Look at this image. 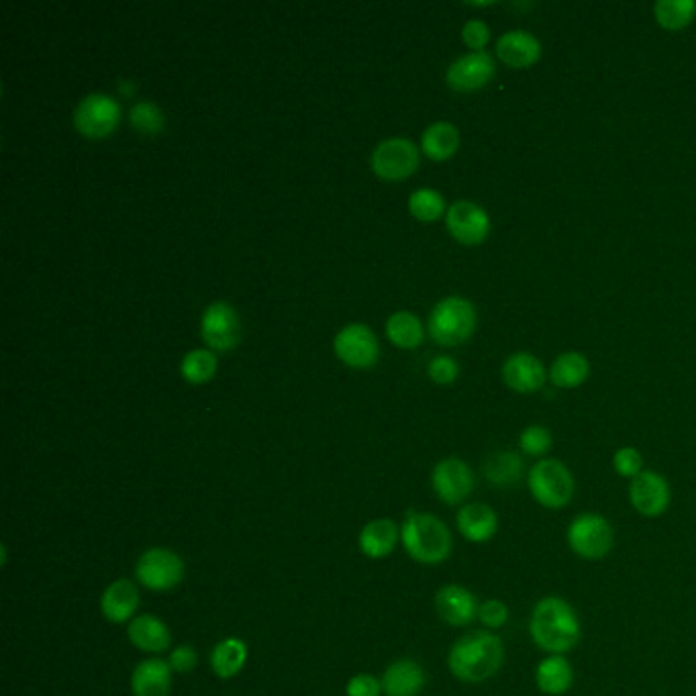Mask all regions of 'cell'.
Wrapping results in <instances>:
<instances>
[{"instance_id": "obj_31", "label": "cell", "mask_w": 696, "mask_h": 696, "mask_svg": "<svg viewBox=\"0 0 696 696\" xmlns=\"http://www.w3.org/2000/svg\"><path fill=\"white\" fill-rule=\"evenodd\" d=\"M219 361L213 349H193L181 361V375L191 385H207L217 375Z\"/></svg>"}, {"instance_id": "obj_5", "label": "cell", "mask_w": 696, "mask_h": 696, "mask_svg": "<svg viewBox=\"0 0 696 696\" xmlns=\"http://www.w3.org/2000/svg\"><path fill=\"white\" fill-rule=\"evenodd\" d=\"M478 325L477 307L464 297L439 300L431 310L427 329L431 339L443 348L462 346L474 336Z\"/></svg>"}, {"instance_id": "obj_17", "label": "cell", "mask_w": 696, "mask_h": 696, "mask_svg": "<svg viewBox=\"0 0 696 696\" xmlns=\"http://www.w3.org/2000/svg\"><path fill=\"white\" fill-rule=\"evenodd\" d=\"M501 375H503L504 385L519 395H533L542 390L547 380V370L542 360L525 351L509 356L504 360Z\"/></svg>"}, {"instance_id": "obj_37", "label": "cell", "mask_w": 696, "mask_h": 696, "mask_svg": "<svg viewBox=\"0 0 696 696\" xmlns=\"http://www.w3.org/2000/svg\"><path fill=\"white\" fill-rule=\"evenodd\" d=\"M613 470L617 472V477L632 482L633 478L639 477L645 470L644 456L632 446L620 448L617 452L613 453Z\"/></svg>"}, {"instance_id": "obj_30", "label": "cell", "mask_w": 696, "mask_h": 696, "mask_svg": "<svg viewBox=\"0 0 696 696\" xmlns=\"http://www.w3.org/2000/svg\"><path fill=\"white\" fill-rule=\"evenodd\" d=\"M387 337L397 348L414 349L423 344L426 329L417 315L409 310H399L388 317Z\"/></svg>"}, {"instance_id": "obj_10", "label": "cell", "mask_w": 696, "mask_h": 696, "mask_svg": "<svg viewBox=\"0 0 696 696\" xmlns=\"http://www.w3.org/2000/svg\"><path fill=\"white\" fill-rule=\"evenodd\" d=\"M121 123V104L109 94H89L78 103L74 111V127L89 140L109 137Z\"/></svg>"}, {"instance_id": "obj_23", "label": "cell", "mask_w": 696, "mask_h": 696, "mask_svg": "<svg viewBox=\"0 0 696 696\" xmlns=\"http://www.w3.org/2000/svg\"><path fill=\"white\" fill-rule=\"evenodd\" d=\"M127 639L131 645H135L143 654H164L172 645V633L170 627L155 615H137L135 620L127 623Z\"/></svg>"}, {"instance_id": "obj_11", "label": "cell", "mask_w": 696, "mask_h": 696, "mask_svg": "<svg viewBox=\"0 0 696 696\" xmlns=\"http://www.w3.org/2000/svg\"><path fill=\"white\" fill-rule=\"evenodd\" d=\"M627 494L633 511L644 519H659L671 509V482L656 470H644L639 477L633 478Z\"/></svg>"}, {"instance_id": "obj_18", "label": "cell", "mask_w": 696, "mask_h": 696, "mask_svg": "<svg viewBox=\"0 0 696 696\" xmlns=\"http://www.w3.org/2000/svg\"><path fill=\"white\" fill-rule=\"evenodd\" d=\"M458 533L470 543H489L497 538L501 521L499 513L487 503H465L456 515Z\"/></svg>"}, {"instance_id": "obj_32", "label": "cell", "mask_w": 696, "mask_h": 696, "mask_svg": "<svg viewBox=\"0 0 696 696\" xmlns=\"http://www.w3.org/2000/svg\"><path fill=\"white\" fill-rule=\"evenodd\" d=\"M654 14L659 27L668 31H680L695 21V0H658L654 4Z\"/></svg>"}, {"instance_id": "obj_14", "label": "cell", "mask_w": 696, "mask_h": 696, "mask_svg": "<svg viewBox=\"0 0 696 696\" xmlns=\"http://www.w3.org/2000/svg\"><path fill=\"white\" fill-rule=\"evenodd\" d=\"M446 227L458 244L480 245L490 235L489 213L472 201H458L446 213Z\"/></svg>"}, {"instance_id": "obj_2", "label": "cell", "mask_w": 696, "mask_h": 696, "mask_svg": "<svg viewBox=\"0 0 696 696\" xmlns=\"http://www.w3.org/2000/svg\"><path fill=\"white\" fill-rule=\"evenodd\" d=\"M506 652L499 633L478 630L453 642L448 668L453 678L465 684H484L503 668Z\"/></svg>"}, {"instance_id": "obj_16", "label": "cell", "mask_w": 696, "mask_h": 696, "mask_svg": "<svg viewBox=\"0 0 696 696\" xmlns=\"http://www.w3.org/2000/svg\"><path fill=\"white\" fill-rule=\"evenodd\" d=\"M480 601L462 584H446L436 593V613L450 627H468L478 621Z\"/></svg>"}, {"instance_id": "obj_13", "label": "cell", "mask_w": 696, "mask_h": 696, "mask_svg": "<svg viewBox=\"0 0 696 696\" xmlns=\"http://www.w3.org/2000/svg\"><path fill=\"white\" fill-rule=\"evenodd\" d=\"M201 336L208 348L215 351H229L235 348L242 337L237 310L223 300L208 305L201 319Z\"/></svg>"}, {"instance_id": "obj_35", "label": "cell", "mask_w": 696, "mask_h": 696, "mask_svg": "<svg viewBox=\"0 0 696 696\" xmlns=\"http://www.w3.org/2000/svg\"><path fill=\"white\" fill-rule=\"evenodd\" d=\"M554 446L552 431L543 426H529L519 436V450L528 458L543 460Z\"/></svg>"}, {"instance_id": "obj_33", "label": "cell", "mask_w": 696, "mask_h": 696, "mask_svg": "<svg viewBox=\"0 0 696 696\" xmlns=\"http://www.w3.org/2000/svg\"><path fill=\"white\" fill-rule=\"evenodd\" d=\"M409 213L423 223L441 219L448 213L446 198L433 188H419L409 196Z\"/></svg>"}, {"instance_id": "obj_27", "label": "cell", "mask_w": 696, "mask_h": 696, "mask_svg": "<svg viewBox=\"0 0 696 696\" xmlns=\"http://www.w3.org/2000/svg\"><path fill=\"white\" fill-rule=\"evenodd\" d=\"M247 656L249 649L244 639L225 637L211 652V671L215 672V676L221 680H232L244 671Z\"/></svg>"}, {"instance_id": "obj_34", "label": "cell", "mask_w": 696, "mask_h": 696, "mask_svg": "<svg viewBox=\"0 0 696 696\" xmlns=\"http://www.w3.org/2000/svg\"><path fill=\"white\" fill-rule=\"evenodd\" d=\"M130 123L133 130L142 135H157L166 127V116H164V111L152 101H140L131 109Z\"/></svg>"}, {"instance_id": "obj_29", "label": "cell", "mask_w": 696, "mask_h": 696, "mask_svg": "<svg viewBox=\"0 0 696 696\" xmlns=\"http://www.w3.org/2000/svg\"><path fill=\"white\" fill-rule=\"evenodd\" d=\"M591 364L579 351H566L555 358L550 368V380L557 388H579L588 380Z\"/></svg>"}, {"instance_id": "obj_4", "label": "cell", "mask_w": 696, "mask_h": 696, "mask_svg": "<svg viewBox=\"0 0 696 696\" xmlns=\"http://www.w3.org/2000/svg\"><path fill=\"white\" fill-rule=\"evenodd\" d=\"M529 494L535 503L547 511H562L574 501L576 478L562 460L543 458L529 468Z\"/></svg>"}, {"instance_id": "obj_15", "label": "cell", "mask_w": 696, "mask_h": 696, "mask_svg": "<svg viewBox=\"0 0 696 696\" xmlns=\"http://www.w3.org/2000/svg\"><path fill=\"white\" fill-rule=\"evenodd\" d=\"M494 74L497 62L489 52H470L448 68L446 82L452 91L474 92L489 86Z\"/></svg>"}, {"instance_id": "obj_9", "label": "cell", "mask_w": 696, "mask_h": 696, "mask_svg": "<svg viewBox=\"0 0 696 696\" xmlns=\"http://www.w3.org/2000/svg\"><path fill=\"white\" fill-rule=\"evenodd\" d=\"M370 166L380 181H405L419 168V147L411 140L390 137L376 145Z\"/></svg>"}, {"instance_id": "obj_20", "label": "cell", "mask_w": 696, "mask_h": 696, "mask_svg": "<svg viewBox=\"0 0 696 696\" xmlns=\"http://www.w3.org/2000/svg\"><path fill=\"white\" fill-rule=\"evenodd\" d=\"M542 43L533 33L523 29H513L503 33L497 41V55L504 65L525 70L542 60Z\"/></svg>"}, {"instance_id": "obj_25", "label": "cell", "mask_w": 696, "mask_h": 696, "mask_svg": "<svg viewBox=\"0 0 696 696\" xmlns=\"http://www.w3.org/2000/svg\"><path fill=\"white\" fill-rule=\"evenodd\" d=\"M576 672L567 656H543L535 666V686L545 696H564L574 686Z\"/></svg>"}, {"instance_id": "obj_28", "label": "cell", "mask_w": 696, "mask_h": 696, "mask_svg": "<svg viewBox=\"0 0 696 696\" xmlns=\"http://www.w3.org/2000/svg\"><path fill=\"white\" fill-rule=\"evenodd\" d=\"M423 154L433 162H446L460 150V131L448 121H439L427 127L421 137Z\"/></svg>"}, {"instance_id": "obj_26", "label": "cell", "mask_w": 696, "mask_h": 696, "mask_svg": "<svg viewBox=\"0 0 696 696\" xmlns=\"http://www.w3.org/2000/svg\"><path fill=\"white\" fill-rule=\"evenodd\" d=\"M484 478L489 480L490 487L494 489H511L519 484L523 478H528V468L521 453L513 450H501V452L490 453L487 462L482 465Z\"/></svg>"}, {"instance_id": "obj_36", "label": "cell", "mask_w": 696, "mask_h": 696, "mask_svg": "<svg viewBox=\"0 0 696 696\" xmlns=\"http://www.w3.org/2000/svg\"><path fill=\"white\" fill-rule=\"evenodd\" d=\"M511 620V608L501 598H487L478 608V623L487 632H499Z\"/></svg>"}, {"instance_id": "obj_41", "label": "cell", "mask_w": 696, "mask_h": 696, "mask_svg": "<svg viewBox=\"0 0 696 696\" xmlns=\"http://www.w3.org/2000/svg\"><path fill=\"white\" fill-rule=\"evenodd\" d=\"M170 668L178 674H188L196 668L198 664V654L191 644L176 645L172 652H170L168 658Z\"/></svg>"}, {"instance_id": "obj_38", "label": "cell", "mask_w": 696, "mask_h": 696, "mask_svg": "<svg viewBox=\"0 0 696 696\" xmlns=\"http://www.w3.org/2000/svg\"><path fill=\"white\" fill-rule=\"evenodd\" d=\"M427 376L436 382V385H452L456 378L460 376V366L458 361L450 356H438L429 361L427 366Z\"/></svg>"}, {"instance_id": "obj_1", "label": "cell", "mask_w": 696, "mask_h": 696, "mask_svg": "<svg viewBox=\"0 0 696 696\" xmlns=\"http://www.w3.org/2000/svg\"><path fill=\"white\" fill-rule=\"evenodd\" d=\"M529 635L545 656H567L581 644V617L564 596L547 594L531 608Z\"/></svg>"}, {"instance_id": "obj_24", "label": "cell", "mask_w": 696, "mask_h": 696, "mask_svg": "<svg viewBox=\"0 0 696 696\" xmlns=\"http://www.w3.org/2000/svg\"><path fill=\"white\" fill-rule=\"evenodd\" d=\"M399 542L400 528L388 516L366 523L358 538L361 554L370 560H385L397 550Z\"/></svg>"}, {"instance_id": "obj_6", "label": "cell", "mask_w": 696, "mask_h": 696, "mask_svg": "<svg viewBox=\"0 0 696 696\" xmlns=\"http://www.w3.org/2000/svg\"><path fill=\"white\" fill-rule=\"evenodd\" d=\"M566 543L570 552L584 562H601L615 547V528L605 515L586 511L570 521Z\"/></svg>"}, {"instance_id": "obj_7", "label": "cell", "mask_w": 696, "mask_h": 696, "mask_svg": "<svg viewBox=\"0 0 696 696\" xmlns=\"http://www.w3.org/2000/svg\"><path fill=\"white\" fill-rule=\"evenodd\" d=\"M184 560L170 547H150L135 564V581L154 593H168L184 581Z\"/></svg>"}, {"instance_id": "obj_8", "label": "cell", "mask_w": 696, "mask_h": 696, "mask_svg": "<svg viewBox=\"0 0 696 696\" xmlns=\"http://www.w3.org/2000/svg\"><path fill=\"white\" fill-rule=\"evenodd\" d=\"M431 489L448 506H462L477 490V474L462 458H443L433 465Z\"/></svg>"}, {"instance_id": "obj_21", "label": "cell", "mask_w": 696, "mask_h": 696, "mask_svg": "<svg viewBox=\"0 0 696 696\" xmlns=\"http://www.w3.org/2000/svg\"><path fill=\"white\" fill-rule=\"evenodd\" d=\"M385 696H419L427 684V674L419 662L409 658L395 659L382 678Z\"/></svg>"}, {"instance_id": "obj_22", "label": "cell", "mask_w": 696, "mask_h": 696, "mask_svg": "<svg viewBox=\"0 0 696 696\" xmlns=\"http://www.w3.org/2000/svg\"><path fill=\"white\" fill-rule=\"evenodd\" d=\"M172 676L168 659H142L131 674V695L133 696H170Z\"/></svg>"}, {"instance_id": "obj_12", "label": "cell", "mask_w": 696, "mask_h": 696, "mask_svg": "<svg viewBox=\"0 0 696 696\" xmlns=\"http://www.w3.org/2000/svg\"><path fill=\"white\" fill-rule=\"evenodd\" d=\"M336 356L349 368H372L380 358V344L375 331L364 323H351L344 327L334 341Z\"/></svg>"}, {"instance_id": "obj_19", "label": "cell", "mask_w": 696, "mask_h": 696, "mask_svg": "<svg viewBox=\"0 0 696 696\" xmlns=\"http://www.w3.org/2000/svg\"><path fill=\"white\" fill-rule=\"evenodd\" d=\"M140 603L142 596L137 584L130 579H119L111 582L101 594V613L109 623L123 625L137 617Z\"/></svg>"}, {"instance_id": "obj_39", "label": "cell", "mask_w": 696, "mask_h": 696, "mask_svg": "<svg viewBox=\"0 0 696 696\" xmlns=\"http://www.w3.org/2000/svg\"><path fill=\"white\" fill-rule=\"evenodd\" d=\"M346 695L348 696H382V683L376 678L375 674L360 672L349 678L346 684Z\"/></svg>"}, {"instance_id": "obj_40", "label": "cell", "mask_w": 696, "mask_h": 696, "mask_svg": "<svg viewBox=\"0 0 696 696\" xmlns=\"http://www.w3.org/2000/svg\"><path fill=\"white\" fill-rule=\"evenodd\" d=\"M462 39L472 52H484V48L489 45L490 41L489 25L480 19H472L462 29Z\"/></svg>"}, {"instance_id": "obj_3", "label": "cell", "mask_w": 696, "mask_h": 696, "mask_svg": "<svg viewBox=\"0 0 696 696\" xmlns=\"http://www.w3.org/2000/svg\"><path fill=\"white\" fill-rule=\"evenodd\" d=\"M400 543L411 560L439 566L453 552V535L446 521L426 511H409L400 525Z\"/></svg>"}]
</instances>
